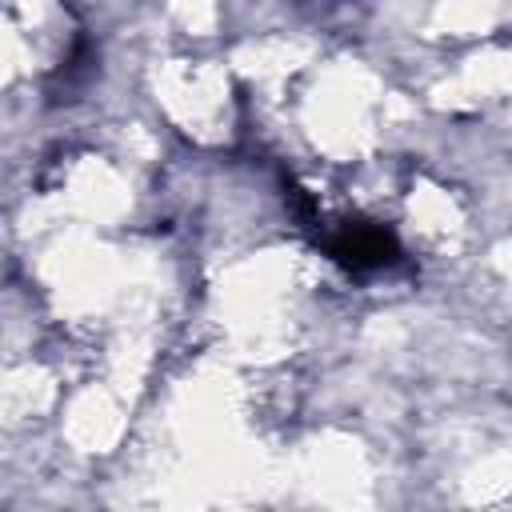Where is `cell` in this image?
Wrapping results in <instances>:
<instances>
[{"mask_svg":"<svg viewBox=\"0 0 512 512\" xmlns=\"http://www.w3.org/2000/svg\"><path fill=\"white\" fill-rule=\"evenodd\" d=\"M332 260H340L352 272H368V268H384L396 260V244L384 228L376 224H340L328 240Z\"/></svg>","mask_w":512,"mask_h":512,"instance_id":"6da1fadb","label":"cell"}]
</instances>
